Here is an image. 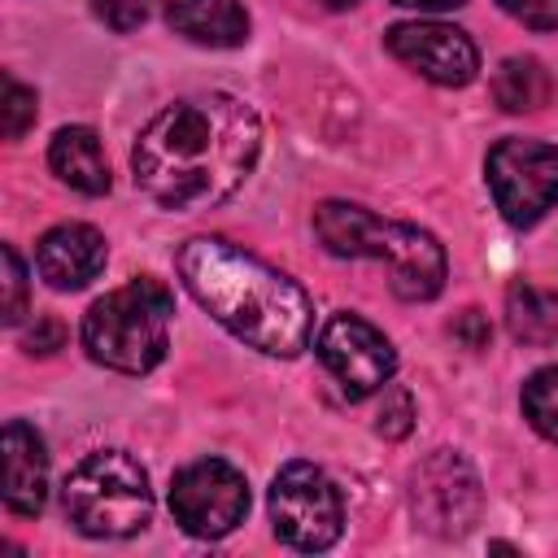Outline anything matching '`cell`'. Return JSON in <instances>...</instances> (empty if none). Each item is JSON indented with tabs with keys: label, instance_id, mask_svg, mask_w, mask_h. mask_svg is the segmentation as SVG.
I'll return each mask as SVG.
<instances>
[{
	"label": "cell",
	"instance_id": "1",
	"mask_svg": "<svg viewBox=\"0 0 558 558\" xmlns=\"http://www.w3.org/2000/svg\"><path fill=\"white\" fill-rule=\"evenodd\" d=\"M262 153V118L227 92L166 105L135 140V187L161 209H209L227 201Z\"/></svg>",
	"mask_w": 558,
	"mask_h": 558
},
{
	"label": "cell",
	"instance_id": "2",
	"mask_svg": "<svg viewBox=\"0 0 558 558\" xmlns=\"http://www.w3.org/2000/svg\"><path fill=\"white\" fill-rule=\"evenodd\" d=\"M179 279L235 340L270 357H292L310 344L314 305L305 288L231 240H187L179 248Z\"/></svg>",
	"mask_w": 558,
	"mask_h": 558
},
{
	"label": "cell",
	"instance_id": "3",
	"mask_svg": "<svg viewBox=\"0 0 558 558\" xmlns=\"http://www.w3.org/2000/svg\"><path fill=\"white\" fill-rule=\"evenodd\" d=\"M314 231L336 257H375L392 275V292L401 301H432L445 288V248L432 231L410 222L379 218L349 201H323L314 209Z\"/></svg>",
	"mask_w": 558,
	"mask_h": 558
},
{
	"label": "cell",
	"instance_id": "4",
	"mask_svg": "<svg viewBox=\"0 0 558 558\" xmlns=\"http://www.w3.org/2000/svg\"><path fill=\"white\" fill-rule=\"evenodd\" d=\"M170 288L140 275L113 292H105L83 314V349L92 362L122 371V375H148L166 349H170Z\"/></svg>",
	"mask_w": 558,
	"mask_h": 558
},
{
	"label": "cell",
	"instance_id": "5",
	"mask_svg": "<svg viewBox=\"0 0 558 558\" xmlns=\"http://www.w3.org/2000/svg\"><path fill=\"white\" fill-rule=\"evenodd\" d=\"M65 519L96 541H122L148 527L153 519V488L144 466L122 449L87 453L61 484Z\"/></svg>",
	"mask_w": 558,
	"mask_h": 558
},
{
	"label": "cell",
	"instance_id": "6",
	"mask_svg": "<svg viewBox=\"0 0 558 558\" xmlns=\"http://www.w3.org/2000/svg\"><path fill=\"white\" fill-rule=\"evenodd\" d=\"M270 527L292 549H327L344 532V501L314 462H288L270 484Z\"/></svg>",
	"mask_w": 558,
	"mask_h": 558
},
{
	"label": "cell",
	"instance_id": "7",
	"mask_svg": "<svg viewBox=\"0 0 558 558\" xmlns=\"http://www.w3.org/2000/svg\"><path fill=\"white\" fill-rule=\"evenodd\" d=\"M410 510H414L418 527L432 536H445V541L466 536L484 510L480 475L471 471V462L462 453L436 449L410 475Z\"/></svg>",
	"mask_w": 558,
	"mask_h": 558
},
{
	"label": "cell",
	"instance_id": "8",
	"mask_svg": "<svg viewBox=\"0 0 558 558\" xmlns=\"http://www.w3.org/2000/svg\"><path fill=\"white\" fill-rule=\"evenodd\" d=\"M488 187L510 227L541 222L558 201V148L541 140H501L488 153Z\"/></svg>",
	"mask_w": 558,
	"mask_h": 558
},
{
	"label": "cell",
	"instance_id": "9",
	"mask_svg": "<svg viewBox=\"0 0 558 558\" xmlns=\"http://www.w3.org/2000/svg\"><path fill=\"white\" fill-rule=\"evenodd\" d=\"M170 510L187 536L218 541L248 514V484L222 458H196L170 480Z\"/></svg>",
	"mask_w": 558,
	"mask_h": 558
},
{
	"label": "cell",
	"instance_id": "10",
	"mask_svg": "<svg viewBox=\"0 0 558 558\" xmlns=\"http://www.w3.org/2000/svg\"><path fill=\"white\" fill-rule=\"evenodd\" d=\"M318 362L331 371L340 392L349 401H362L379 388H388L397 371V353L379 327H371L357 314H331L318 331Z\"/></svg>",
	"mask_w": 558,
	"mask_h": 558
},
{
	"label": "cell",
	"instance_id": "11",
	"mask_svg": "<svg viewBox=\"0 0 558 558\" xmlns=\"http://www.w3.org/2000/svg\"><path fill=\"white\" fill-rule=\"evenodd\" d=\"M384 44L401 65H410L414 74L440 87H462L480 70V52L471 35L445 22H397L384 35Z\"/></svg>",
	"mask_w": 558,
	"mask_h": 558
},
{
	"label": "cell",
	"instance_id": "12",
	"mask_svg": "<svg viewBox=\"0 0 558 558\" xmlns=\"http://www.w3.org/2000/svg\"><path fill=\"white\" fill-rule=\"evenodd\" d=\"M105 235L87 222H61L35 244V270L57 292H78L105 270Z\"/></svg>",
	"mask_w": 558,
	"mask_h": 558
},
{
	"label": "cell",
	"instance_id": "13",
	"mask_svg": "<svg viewBox=\"0 0 558 558\" xmlns=\"http://www.w3.org/2000/svg\"><path fill=\"white\" fill-rule=\"evenodd\" d=\"M48 497V453L31 423H4V506L9 514H39Z\"/></svg>",
	"mask_w": 558,
	"mask_h": 558
},
{
	"label": "cell",
	"instance_id": "14",
	"mask_svg": "<svg viewBox=\"0 0 558 558\" xmlns=\"http://www.w3.org/2000/svg\"><path fill=\"white\" fill-rule=\"evenodd\" d=\"M166 22L209 48H235L248 39V13L240 0H166Z\"/></svg>",
	"mask_w": 558,
	"mask_h": 558
},
{
	"label": "cell",
	"instance_id": "15",
	"mask_svg": "<svg viewBox=\"0 0 558 558\" xmlns=\"http://www.w3.org/2000/svg\"><path fill=\"white\" fill-rule=\"evenodd\" d=\"M48 166L65 187H74L83 196L109 192V166H105V153H100V140L92 126H61L48 144Z\"/></svg>",
	"mask_w": 558,
	"mask_h": 558
},
{
	"label": "cell",
	"instance_id": "16",
	"mask_svg": "<svg viewBox=\"0 0 558 558\" xmlns=\"http://www.w3.org/2000/svg\"><path fill=\"white\" fill-rule=\"evenodd\" d=\"M506 327L519 344H554L558 340V292L536 288L527 279L506 288Z\"/></svg>",
	"mask_w": 558,
	"mask_h": 558
},
{
	"label": "cell",
	"instance_id": "17",
	"mask_svg": "<svg viewBox=\"0 0 558 558\" xmlns=\"http://www.w3.org/2000/svg\"><path fill=\"white\" fill-rule=\"evenodd\" d=\"M554 96V74L536 57H506L493 74V100L506 113H536Z\"/></svg>",
	"mask_w": 558,
	"mask_h": 558
},
{
	"label": "cell",
	"instance_id": "18",
	"mask_svg": "<svg viewBox=\"0 0 558 558\" xmlns=\"http://www.w3.org/2000/svg\"><path fill=\"white\" fill-rule=\"evenodd\" d=\"M523 414L527 423L558 445V366H541L523 384Z\"/></svg>",
	"mask_w": 558,
	"mask_h": 558
},
{
	"label": "cell",
	"instance_id": "19",
	"mask_svg": "<svg viewBox=\"0 0 558 558\" xmlns=\"http://www.w3.org/2000/svg\"><path fill=\"white\" fill-rule=\"evenodd\" d=\"M31 122H35V92L22 87L13 74H4V100H0V126H4V140H22Z\"/></svg>",
	"mask_w": 558,
	"mask_h": 558
},
{
	"label": "cell",
	"instance_id": "20",
	"mask_svg": "<svg viewBox=\"0 0 558 558\" xmlns=\"http://www.w3.org/2000/svg\"><path fill=\"white\" fill-rule=\"evenodd\" d=\"M0 262H4V305H0V318L9 327H17L22 314H26V266H22L13 244L0 248Z\"/></svg>",
	"mask_w": 558,
	"mask_h": 558
},
{
	"label": "cell",
	"instance_id": "21",
	"mask_svg": "<svg viewBox=\"0 0 558 558\" xmlns=\"http://www.w3.org/2000/svg\"><path fill=\"white\" fill-rule=\"evenodd\" d=\"M414 427V397L405 388H384V405L375 414V432L388 440H401Z\"/></svg>",
	"mask_w": 558,
	"mask_h": 558
},
{
	"label": "cell",
	"instance_id": "22",
	"mask_svg": "<svg viewBox=\"0 0 558 558\" xmlns=\"http://www.w3.org/2000/svg\"><path fill=\"white\" fill-rule=\"evenodd\" d=\"M497 4L532 31H558V0H497Z\"/></svg>",
	"mask_w": 558,
	"mask_h": 558
},
{
	"label": "cell",
	"instance_id": "23",
	"mask_svg": "<svg viewBox=\"0 0 558 558\" xmlns=\"http://www.w3.org/2000/svg\"><path fill=\"white\" fill-rule=\"evenodd\" d=\"M92 9L113 31H135L148 17V0H92Z\"/></svg>",
	"mask_w": 558,
	"mask_h": 558
},
{
	"label": "cell",
	"instance_id": "24",
	"mask_svg": "<svg viewBox=\"0 0 558 558\" xmlns=\"http://www.w3.org/2000/svg\"><path fill=\"white\" fill-rule=\"evenodd\" d=\"M61 340H65L61 318L39 314V318H35V327L22 336V349H26V353H52V349H61Z\"/></svg>",
	"mask_w": 558,
	"mask_h": 558
},
{
	"label": "cell",
	"instance_id": "25",
	"mask_svg": "<svg viewBox=\"0 0 558 558\" xmlns=\"http://www.w3.org/2000/svg\"><path fill=\"white\" fill-rule=\"evenodd\" d=\"M449 331H453V340H462L466 349H484V344H488V336H493V331H488V318H484L480 310H462V314L453 318V327H449Z\"/></svg>",
	"mask_w": 558,
	"mask_h": 558
},
{
	"label": "cell",
	"instance_id": "26",
	"mask_svg": "<svg viewBox=\"0 0 558 558\" xmlns=\"http://www.w3.org/2000/svg\"><path fill=\"white\" fill-rule=\"evenodd\" d=\"M392 4H405V9H458L466 0H392Z\"/></svg>",
	"mask_w": 558,
	"mask_h": 558
},
{
	"label": "cell",
	"instance_id": "27",
	"mask_svg": "<svg viewBox=\"0 0 558 558\" xmlns=\"http://www.w3.org/2000/svg\"><path fill=\"white\" fill-rule=\"evenodd\" d=\"M318 4H323V9H353L357 0H318Z\"/></svg>",
	"mask_w": 558,
	"mask_h": 558
}]
</instances>
